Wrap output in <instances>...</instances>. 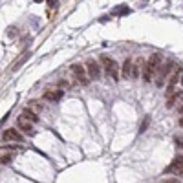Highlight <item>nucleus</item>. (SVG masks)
I'll return each instance as SVG.
<instances>
[{
	"label": "nucleus",
	"mask_w": 183,
	"mask_h": 183,
	"mask_svg": "<svg viewBox=\"0 0 183 183\" xmlns=\"http://www.w3.org/2000/svg\"><path fill=\"white\" fill-rule=\"evenodd\" d=\"M2 137H4L5 143H20V141H22V134H20L16 128H7Z\"/></svg>",
	"instance_id": "6e6552de"
},
{
	"label": "nucleus",
	"mask_w": 183,
	"mask_h": 183,
	"mask_svg": "<svg viewBox=\"0 0 183 183\" xmlns=\"http://www.w3.org/2000/svg\"><path fill=\"white\" fill-rule=\"evenodd\" d=\"M11 158H13L11 154H7V156H4V158H0V165H7V163L11 161Z\"/></svg>",
	"instance_id": "f3484780"
},
{
	"label": "nucleus",
	"mask_w": 183,
	"mask_h": 183,
	"mask_svg": "<svg viewBox=\"0 0 183 183\" xmlns=\"http://www.w3.org/2000/svg\"><path fill=\"white\" fill-rule=\"evenodd\" d=\"M86 71H88V77L92 81H99L101 79V68H99V64L93 59L86 60Z\"/></svg>",
	"instance_id": "39448f33"
},
{
	"label": "nucleus",
	"mask_w": 183,
	"mask_h": 183,
	"mask_svg": "<svg viewBox=\"0 0 183 183\" xmlns=\"http://www.w3.org/2000/svg\"><path fill=\"white\" fill-rule=\"evenodd\" d=\"M165 174H176V176H183V154L174 158V161L165 169Z\"/></svg>",
	"instance_id": "20e7f679"
},
{
	"label": "nucleus",
	"mask_w": 183,
	"mask_h": 183,
	"mask_svg": "<svg viewBox=\"0 0 183 183\" xmlns=\"http://www.w3.org/2000/svg\"><path fill=\"white\" fill-rule=\"evenodd\" d=\"M62 95H64V92H62V90H46V92H44V95H42V99H44V101L57 103V101H60V99H62Z\"/></svg>",
	"instance_id": "9d476101"
},
{
	"label": "nucleus",
	"mask_w": 183,
	"mask_h": 183,
	"mask_svg": "<svg viewBox=\"0 0 183 183\" xmlns=\"http://www.w3.org/2000/svg\"><path fill=\"white\" fill-rule=\"evenodd\" d=\"M20 117H24V119H26V121H29V123H37V121H38V115H37V112H35V110H31L29 106L22 110Z\"/></svg>",
	"instance_id": "f8f14e48"
},
{
	"label": "nucleus",
	"mask_w": 183,
	"mask_h": 183,
	"mask_svg": "<svg viewBox=\"0 0 183 183\" xmlns=\"http://www.w3.org/2000/svg\"><path fill=\"white\" fill-rule=\"evenodd\" d=\"M16 126L26 134V136H33L35 134V128H33V123H29V121H26L24 117H20L18 115V119H16Z\"/></svg>",
	"instance_id": "1a4fd4ad"
},
{
	"label": "nucleus",
	"mask_w": 183,
	"mask_h": 183,
	"mask_svg": "<svg viewBox=\"0 0 183 183\" xmlns=\"http://www.w3.org/2000/svg\"><path fill=\"white\" fill-rule=\"evenodd\" d=\"M180 79H181V84H183V73H181V77H180Z\"/></svg>",
	"instance_id": "412c9836"
},
{
	"label": "nucleus",
	"mask_w": 183,
	"mask_h": 183,
	"mask_svg": "<svg viewBox=\"0 0 183 183\" xmlns=\"http://www.w3.org/2000/svg\"><path fill=\"white\" fill-rule=\"evenodd\" d=\"M128 13H130V7H128V5H117V7L114 9V13H112V15H115V16H117V15H128Z\"/></svg>",
	"instance_id": "4468645a"
},
{
	"label": "nucleus",
	"mask_w": 183,
	"mask_h": 183,
	"mask_svg": "<svg viewBox=\"0 0 183 183\" xmlns=\"http://www.w3.org/2000/svg\"><path fill=\"white\" fill-rule=\"evenodd\" d=\"M71 71H73V75L77 77V81L82 84V86H86L88 82H90V77H88V71L81 66V64H73L71 66Z\"/></svg>",
	"instance_id": "423d86ee"
},
{
	"label": "nucleus",
	"mask_w": 183,
	"mask_h": 183,
	"mask_svg": "<svg viewBox=\"0 0 183 183\" xmlns=\"http://www.w3.org/2000/svg\"><path fill=\"white\" fill-rule=\"evenodd\" d=\"M35 2H42V0H35Z\"/></svg>",
	"instance_id": "4be33fe9"
},
{
	"label": "nucleus",
	"mask_w": 183,
	"mask_h": 183,
	"mask_svg": "<svg viewBox=\"0 0 183 183\" xmlns=\"http://www.w3.org/2000/svg\"><path fill=\"white\" fill-rule=\"evenodd\" d=\"M48 4H49L51 7H55V5H57V0H48Z\"/></svg>",
	"instance_id": "6ab92c4d"
},
{
	"label": "nucleus",
	"mask_w": 183,
	"mask_h": 183,
	"mask_svg": "<svg viewBox=\"0 0 183 183\" xmlns=\"http://www.w3.org/2000/svg\"><path fill=\"white\" fill-rule=\"evenodd\" d=\"M174 68H176V64L174 62H167V64H163L161 62V66L158 68V73H156V86H159V88H163L165 86V81L170 77V73L174 71Z\"/></svg>",
	"instance_id": "f03ea898"
},
{
	"label": "nucleus",
	"mask_w": 183,
	"mask_h": 183,
	"mask_svg": "<svg viewBox=\"0 0 183 183\" xmlns=\"http://www.w3.org/2000/svg\"><path fill=\"white\" fill-rule=\"evenodd\" d=\"M27 57H29V53H24V55H22V59H20V60H16V62H15V64L11 66V70H16L18 66H22V64H24V62L27 60Z\"/></svg>",
	"instance_id": "dca6fc26"
},
{
	"label": "nucleus",
	"mask_w": 183,
	"mask_h": 183,
	"mask_svg": "<svg viewBox=\"0 0 183 183\" xmlns=\"http://www.w3.org/2000/svg\"><path fill=\"white\" fill-rule=\"evenodd\" d=\"M148 123H150V117H147V119L143 121V125H141V128H139V132H145V130H147V126H148Z\"/></svg>",
	"instance_id": "a211bd4d"
},
{
	"label": "nucleus",
	"mask_w": 183,
	"mask_h": 183,
	"mask_svg": "<svg viewBox=\"0 0 183 183\" xmlns=\"http://www.w3.org/2000/svg\"><path fill=\"white\" fill-rule=\"evenodd\" d=\"M143 68H145V60H143V59H137L136 64L132 66V79H137L139 73L143 71Z\"/></svg>",
	"instance_id": "ddd939ff"
},
{
	"label": "nucleus",
	"mask_w": 183,
	"mask_h": 183,
	"mask_svg": "<svg viewBox=\"0 0 183 183\" xmlns=\"http://www.w3.org/2000/svg\"><path fill=\"white\" fill-rule=\"evenodd\" d=\"M29 108H31V110H35V112L38 114V112H42V110H44V104H42V103H38V101H31V103H29Z\"/></svg>",
	"instance_id": "2eb2a0df"
},
{
	"label": "nucleus",
	"mask_w": 183,
	"mask_h": 183,
	"mask_svg": "<svg viewBox=\"0 0 183 183\" xmlns=\"http://www.w3.org/2000/svg\"><path fill=\"white\" fill-rule=\"evenodd\" d=\"M181 71H183L181 68H174V71L170 73V79H169V82H167V97L174 93V88H176L180 77H181Z\"/></svg>",
	"instance_id": "0eeeda50"
},
{
	"label": "nucleus",
	"mask_w": 183,
	"mask_h": 183,
	"mask_svg": "<svg viewBox=\"0 0 183 183\" xmlns=\"http://www.w3.org/2000/svg\"><path fill=\"white\" fill-rule=\"evenodd\" d=\"M132 66H134L132 57H126V60L123 62V70H121V75L125 79H132Z\"/></svg>",
	"instance_id": "9b49d317"
},
{
	"label": "nucleus",
	"mask_w": 183,
	"mask_h": 183,
	"mask_svg": "<svg viewBox=\"0 0 183 183\" xmlns=\"http://www.w3.org/2000/svg\"><path fill=\"white\" fill-rule=\"evenodd\" d=\"M159 66H161V55H159V53L150 55V59L145 62V68H143V81H145V82H150V81L156 77Z\"/></svg>",
	"instance_id": "f257e3e1"
},
{
	"label": "nucleus",
	"mask_w": 183,
	"mask_h": 183,
	"mask_svg": "<svg viewBox=\"0 0 183 183\" xmlns=\"http://www.w3.org/2000/svg\"><path fill=\"white\" fill-rule=\"evenodd\" d=\"M101 62H103V66H104L106 73L112 77V81H119V66H117V62H115V60H112V59H108L106 55H103V57H101Z\"/></svg>",
	"instance_id": "7ed1b4c3"
},
{
	"label": "nucleus",
	"mask_w": 183,
	"mask_h": 183,
	"mask_svg": "<svg viewBox=\"0 0 183 183\" xmlns=\"http://www.w3.org/2000/svg\"><path fill=\"white\" fill-rule=\"evenodd\" d=\"M180 126H183V115L180 117Z\"/></svg>",
	"instance_id": "aec40b11"
}]
</instances>
